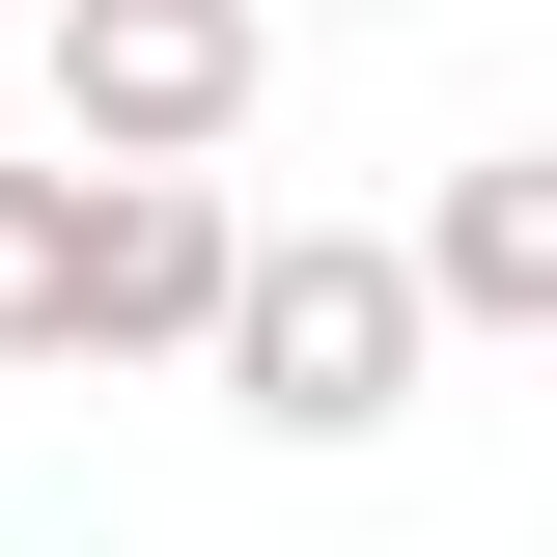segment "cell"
<instances>
[{"mask_svg": "<svg viewBox=\"0 0 557 557\" xmlns=\"http://www.w3.org/2000/svg\"><path fill=\"white\" fill-rule=\"evenodd\" d=\"M0 84L57 112V168H223L251 139V0H28Z\"/></svg>", "mask_w": 557, "mask_h": 557, "instance_id": "2", "label": "cell"}, {"mask_svg": "<svg viewBox=\"0 0 557 557\" xmlns=\"http://www.w3.org/2000/svg\"><path fill=\"white\" fill-rule=\"evenodd\" d=\"M223 251H251L223 168H84L57 196V362H196L223 335Z\"/></svg>", "mask_w": 557, "mask_h": 557, "instance_id": "3", "label": "cell"}, {"mask_svg": "<svg viewBox=\"0 0 557 557\" xmlns=\"http://www.w3.org/2000/svg\"><path fill=\"white\" fill-rule=\"evenodd\" d=\"M57 196L84 168H0V362H57Z\"/></svg>", "mask_w": 557, "mask_h": 557, "instance_id": "5", "label": "cell"}, {"mask_svg": "<svg viewBox=\"0 0 557 557\" xmlns=\"http://www.w3.org/2000/svg\"><path fill=\"white\" fill-rule=\"evenodd\" d=\"M223 418H251V446H391L418 418V278H391V223H251V251H223Z\"/></svg>", "mask_w": 557, "mask_h": 557, "instance_id": "1", "label": "cell"}, {"mask_svg": "<svg viewBox=\"0 0 557 557\" xmlns=\"http://www.w3.org/2000/svg\"><path fill=\"white\" fill-rule=\"evenodd\" d=\"M391 278H418V335H557V139H474Z\"/></svg>", "mask_w": 557, "mask_h": 557, "instance_id": "4", "label": "cell"}]
</instances>
